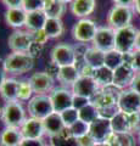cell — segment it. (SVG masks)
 Segmentation results:
<instances>
[{
	"label": "cell",
	"instance_id": "3957f363",
	"mask_svg": "<svg viewBox=\"0 0 140 146\" xmlns=\"http://www.w3.org/2000/svg\"><path fill=\"white\" fill-rule=\"evenodd\" d=\"M116 40H115V49L121 51L122 54L133 52L135 50V42H137L138 31L130 25L123 28L116 29Z\"/></svg>",
	"mask_w": 140,
	"mask_h": 146
},
{
	"label": "cell",
	"instance_id": "74e56055",
	"mask_svg": "<svg viewBox=\"0 0 140 146\" xmlns=\"http://www.w3.org/2000/svg\"><path fill=\"white\" fill-rule=\"evenodd\" d=\"M32 36H33V42L38 43V44H42V45H44L49 39H50V38L48 36V34L45 33L44 29L32 32Z\"/></svg>",
	"mask_w": 140,
	"mask_h": 146
},
{
	"label": "cell",
	"instance_id": "8fae6325",
	"mask_svg": "<svg viewBox=\"0 0 140 146\" xmlns=\"http://www.w3.org/2000/svg\"><path fill=\"white\" fill-rule=\"evenodd\" d=\"M115 40H116V34L115 29L111 27H99L96 35L93 40V46L104 52L111 51L115 49Z\"/></svg>",
	"mask_w": 140,
	"mask_h": 146
},
{
	"label": "cell",
	"instance_id": "9f6ffc18",
	"mask_svg": "<svg viewBox=\"0 0 140 146\" xmlns=\"http://www.w3.org/2000/svg\"><path fill=\"white\" fill-rule=\"evenodd\" d=\"M60 1H61V3H64V4H66V5H67V4H71L72 1H73V0H60Z\"/></svg>",
	"mask_w": 140,
	"mask_h": 146
},
{
	"label": "cell",
	"instance_id": "44dd1931",
	"mask_svg": "<svg viewBox=\"0 0 140 146\" xmlns=\"http://www.w3.org/2000/svg\"><path fill=\"white\" fill-rule=\"evenodd\" d=\"M27 12L23 7L19 9H7L5 12V22L9 27L15 29H22L26 26Z\"/></svg>",
	"mask_w": 140,
	"mask_h": 146
},
{
	"label": "cell",
	"instance_id": "6f0895ef",
	"mask_svg": "<svg viewBox=\"0 0 140 146\" xmlns=\"http://www.w3.org/2000/svg\"><path fill=\"white\" fill-rule=\"evenodd\" d=\"M95 146H105V145H104V144H96Z\"/></svg>",
	"mask_w": 140,
	"mask_h": 146
},
{
	"label": "cell",
	"instance_id": "30bf717a",
	"mask_svg": "<svg viewBox=\"0 0 140 146\" xmlns=\"http://www.w3.org/2000/svg\"><path fill=\"white\" fill-rule=\"evenodd\" d=\"M50 100L52 102L54 112L61 113L65 110L72 107V99H73V93L68 88H54L51 93L49 94Z\"/></svg>",
	"mask_w": 140,
	"mask_h": 146
},
{
	"label": "cell",
	"instance_id": "b9f144b4",
	"mask_svg": "<svg viewBox=\"0 0 140 146\" xmlns=\"http://www.w3.org/2000/svg\"><path fill=\"white\" fill-rule=\"evenodd\" d=\"M77 144H78V146H95L96 145L95 140L92 138L90 134L83 135V136H80V138H78L77 139Z\"/></svg>",
	"mask_w": 140,
	"mask_h": 146
},
{
	"label": "cell",
	"instance_id": "db71d44e",
	"mask_svg": "<svg viewBox=\"0 0 140 146\" xmlns=\"http://www.w3.org/2000/svg\"><path fill=\"white\" fill-rule=\"evenodd\" d=\"M0 71H5V58L0 57Z\"/></svg>",
	"mask_w": 140,
	"mask_h": 146
},
{
	"label": "cell",
	"instance_id": "7a4b0ae2",
	"mask_svg": "<svg viewBox=\"0 0 140 146\" xmlns=\"http://www.w3.org/2000/svg\"><path fill=\"white\" fill-rule=\"evenodd\" d=\"M52 112L54 107L49 94H35L28 101V113L31 117L43 121Z\"/></svg>",
	"mask_w": 140,
	"mask_h": 146
},
{
	"label": "cell",
	"instance_id": "7bdbcfd3",
	"mask_svg": "<svg viewBox=\"0 0 140 146\" xmlns=\"http://www.w3.org/2000/svg\"><path fill=\"white\" fill-rule=\"evenodd\" d=\"M58 71H60V66H57L55 62H52L50 61L46 65V67H45V72L48 73V74H50L52 78H55L56 79V77L58 74Z\"/></svg>",
	"mask_w": 140,
	"mask_h": 146
},
{
	"label": "cell",
	"instance_id": "4316f807",
	"mask_svg": "<svg viewBox=\"0 0 140 146\" xmlns=\"http://www.w3.org/2000/svg\"><path fill=\"white\" fill-rule=\"evenodd\" d=\"M93 78L95 79V82L99 84L100 89L106 88V86L113 84V71L107 68L106 66L99 67L94 71Z\"/></svg>",
	"mask_w": 140,
	"mask_h": 146
},
{
	"label": "cell",
	"instance_id": "60d3db41",
	"mask_svg": "<svg viewBox=\"0 0 140 146\" xmlns=\"http://www.w3.org/2000/svg\"><path fill=\"white\" fill-rule=\"evenodd\" d=\"M43 49H44V45L33 42L32 44H31V46H29V49H28V51L27 52H28L33 58H37V57H39L40 55H42Z\"/></svg>",
	"mask_w": 140,
	"mask_h": 146
},
{
	"label": "cell",
	"instance_id": "cb8c5ba5",
	"mask_svg": "<svg viewBox=\"0 0 140 146\" xmlns=\"http://www.w3.org/2000/svg\"><path fill=\"white\" fill-rule=\"evenodd\" d=\"M111 127H112V131H113V133H117V134L132 133V127H130L129 115L119 111L111 119Z\"/></svg>",
	"mask_w": 140,
	"mask_h": 146
},
{
	"label": "cell",
	"instance_id": "d4e9b609",
	"mask_svg": "<svg viewBox=\"0 0 140 146\" xmlns=\"http://www.w3.org/2000/svg\"><path fill=\"white\" fill-rule=\"evenodd\" d=\"M43 11L48 18H62L66 12V4L60 0H45Z\"/></svg>",
	"mask_w": 140,
	"mask_h": 146
},
{
	"label": "cell",
	"instance_id": "4fadbf2b",
	"mask_svg": "<svg viewBox=\"0 0 140 146\" xmlns=\"http://www.w3.org/2000/svg\"><path fill=\"white\" fill-rule=\"evenodd\" d=\"M71 90L74 95H79V96L92 100L94 98V95L100 90V86H99V84L96 83L93 77L80 76L78 80L71 88Z\"/></svg>",
	"mask_w": 140,
	"mask_h": 146
},
{
	"label": "cell",
	"instance_id": "ab89813d",
	"mask_svg": "<svg viewBox=\"0 0 140 146\" xmlns=\"http://www.w3.org/2000/svg\"><path fill=\"white\" fill-rule=\"evenodd\" d=\"M129 121H130V127H132V133L140 134V112L129 115Z\"/></svg>",
	"mask_w": 140,
	"mask_h": 146
},
{
	"label": "cell",
	"instance_id": "5b68a950",
	"mask_svg": "<svg viewBox=\"0 0 140 146\" xmlns=\"http://www.w3.org/2000/svg\"><path fill=\"white\" fill-rule=\"evenodd\" d=\"M26 111L20 101L6 102L4 106V117L3 122L5 127L10 128H21L26 121Z\"/></svg>",
	"mask_w": 140,
	"mask_h": 146
},
{
	"label": "cell",
	"instance_id": "603a6c76",
	"mask_svg": "<svg viewBox=\"0 0 140 146\" xmlns=\"http://www.w3.org/2000/svg\"><path fill=\"white\" fill-rule=\"evenodd\" d=\"M46 20H48V17L43 10L34 11V12H27V21H26L25 28L29 32L44 29Z\"/></svg>",
	"mask_w": 140,
	"mask_h": 146
},
{
	"label": "cell",
	"instance_id": "f907efd6",
	"mask_svg": "<svg viewBox=\"0 0 140 146\" xmlns=\"http://www.w3.org/2000/svg\"><path fill=\"white\" fill-rule=\"evenodd\" d=\"M6 78H7V77H6V72L5 71H0V88H1V85L4 84V82H5Z\"/></svg>",
	"mask_w": 140,
	"mask_h": 146
},
{
	"label": "cell",
	"instance_id": "f546056e",
	"mask_svg": "<svg viewBox=\"0 0 140 146\" xmlns=\"http://www.w3.org/2000/svg\"><path fill=\"white\" fill-rule=\"evenodd\" d=\"M79 119L83 121L88 124H92V123L99 118V111L98 108L94 106V105L90 102L89 105H87L85 107H83L82 110H79Z\"/></svg>",
	"mask_w": 140,
	"mask_h": 146
},
{
	"label": "cell",
	"instance_id": "c3c4849f",
	"mask_svg": "<svg viewBox=\"0 0 140 146\" xmlns=\"http://www.w3.org/2000/svg\"><path fill=\"white\" fill-rule=\"evenodd\" d=\"M129 88L132 90H134V91H137V93L140 95V73H137V74H135L134 79H133Z\"/></svg>",
	"mask_w": 140,
	"mask_h": 146
},
{
	"label": "cell",
	"instance_id": "484cf974",
	"mask_svg": "<svg viewBox=\"0 0 140 146\" xmlns=\"http://www.w3.org/2000/svg\"><path fill=\"white\" fill-rule=\"evenodd\" d=\"M84 62L96 70L99 67H102L105 65V52L101 51L94 46H89V49L85 52L84 56Z\"/></svg>",
	"mask_w": 140,
	"mask_h": 146
},
{
	"label": "cell",
	"instance_id": "681fc988",
	"mask_svg": "<svg viewBox=\"0 0 140 146\" xmlns=\"http://www.w3.org/2000/svg\"><path fill=\"white\" fill-rule=\"evenodd\" d=\"M116 5H121V6H128L130 7L132 5H134L135 0H112Z\"/></svg>",
	"mask_w": 140,
	"mask_h": 146
},
{
	"label": "cell",
	"instance_id": "8d00e7d4",
	"mask_svg": "<svg viewBox=\"0 0 140 146\" xmlns=\"http://www.w3.org/2000/svg\"><path fill=\"white\" fill-rule=\"evenodd\" d=\"M89 104H90L89 99L73 94V99H72V107H73V108H76V110H78V111H79V110H82L83 107H85Z\"/></svg>",
	"mask_w": 140,
	"mask_h": 146
},
{
	"label": "cell",
	"instance_id": "f1b7e54d",
	"mask_svg": "<svg viewBox=\"0 0 140 146\" xmlns=\"http://www.w3.org/2000/svg\"><path fill=\"white\" fill-rule=\"evenodd\" d=\"M123 63V54L118 50H111V51L105 52V65L107 68L115 71L117 67H119Z\"/></svg>",
	"mask_w": 140,
	"mask_h": 146
},
{
	"label": "cell",
	"instance_id": "52a82bcc",
	"mask_svg": "<svg viewBox=\"0 0 140 146\" xmlns=\"http://www.w3.org/2000/svg\"><path fill=\"white\" fill-rule=\"evenodd\" d=\"M50 58L52 62H55L57 66H71L76 63V54L73 45L67 43H60L56 44L51 49Z\"/></svg>",
	"mask_w": 140,
	"mask_h": 146
},
{
	"label": "cell",
	"instance_id": "7c38bea8",
	"mask_svg": "<svg viewBox=\"0 0 140 146\" xmlns=\"http://www.w3.org/2000/svg\"><path fill=\"white\" fill-rule=\"evenodd\" d=\"M29 83L32 85L34 95L35 94H50L55 88V78L48 74L45 71L35 72L29 77Z\"/></svg>",
	"mask_w": 140,
	"mask_h": 146
},
{
	"label": "cell",
	"instance_id": "2e32d148",
	"mask_svg": "<svg viewBox=\"0 0 140 146\" xmlns=\"http://www.w3.org/2000/svg\"><path fill=\"white\" fill-rule=\"evenodd\" d=\"M137 72L129 63H122L119 67H117L113 71V85L119 89H125L127 86H130L134 79Z\"/></svg>",
	"mask_w": 140,
	"mask_h": 146
},
{
	"label": "cell",
	"instance_id": "9a60e30c",
	"mask_svg": "<svg viewBox=\"0 0 140 146\" xmlns=\"http://www.w3.org/2000/svg\"><path fill=\"white\" fill-rule=\"evenodd\" d=\"M20 130L23 139H43V136L45 135L43 121L33 117L26 118Z\"/></svg>",
	"mask_w": 140,
	"mask_h": 146
},
{
	"label": "cell",
	"instance_id": "9c48e42d",
	"mask_svg": "<svg viewBox=\"0 0 140 146\" xmlns=\"http://www.w3.org/2000/svg\"><path fill=\"white\" fill-rule=\"evenodd\" d=\"M119 111L127 115L140 112V95L132 89H123L117 101Z\"/></svg>",
	"mask_w": 140,
	"mask_h": 146
},
{
	"label": "cell",
	"instance_id": "ba28073f",
	"mask_svg": "<svg viewBox=\"0 0 140 146\" xmlns=\"http://www.w3.org/2000/svg\"><path fill=\"white\" fill-rule=\"evenodd\" d=\"M32 43V32L27 29H15L7 39V45L12 52H27Z\"/></svg>",
	"mask_w": 140,
	"mask_h": 146
},
{
	"label": "cell",
	"instance_id": "d590c367",
	"mask_svg": "<svg viewBox=\"0 0 140 146\" xmlns=\"http://www.w3.org/2000/svg\"><path fill=\"white\" fill-rule=\"evenodd\" d=\"M74 49V54H76V63L78 62H84V56L87 50L89 49V46L85 43H77L76 45H73Z\"/></svg>",
	"mask_w": 140,
	"mask_h": 146
},
{
	"label": "cell",
	"instance_id": "11a10c76",
	"mask_svg": "<svg viewBox=\"0 0 140 146\" xmlns=\"http://www.w3.org/2000/svg\"><path fill=\"white\" fill-rule=\"evenodd\" d=\"M3 117H4V106L0 105V119H3Z\"/></svg>",
	"mask_w": 140,
	"mask_h": 146
},
{
	"label": "cell",
	"instance_id": "bcb514c9",
	"mask_svg": "<svg viewBox=\"0 0 140 146\" xmlns=\"http://www.w3.org/2000/svg\"><path fill=\"white\" fill-rule=\"evenodd\" d=\"M104 145H105V146H119L118 134H117V133H112V134L106 139V141L104 143Z\"/></svg>",
	"mask_w": 140,
	"mask_h": 146
},
{
	"label": "cell",
	"instance_id": "816d5d0a",
	"mask_svg": "<svg viewBox=\"0 0 140 146\" xmlns=\"http://www.w3.org/2000/svg\"><path fill=\"white\" fill-rule=\"evenodd\" d=\"M134 51H140V31H138L137 42H135V50Z\"/></svg>",
	"mask_w": 140,
	"mask_h": 146
},
{
	"label": "cell",
	"instance_id": "f6af8a7d",
	"mask_svg": "<svg viewBox=\"0 0 140 146\" xmlns=\"http://www.w3.org/2000/svg\"><path fill=\"white\" fill-rule=\"evenodd\" d=\"M6 9H19L23 5V0H1Z\"/></svg>",
	"mask_w": 140,
	"mask_h": 146
},
{
	"label": "cell",
	"instance_id": "ee69618b",
	"mask_svg": "<svg viewBox=\"0 0 140 146\" xmlns=\"http://www.w3.org/2000/svg\"><path fill=\"white\" fill-rule=\"evenodd\" d=\"M20 146H45L43 139H23Z\"/></svg>",
	"mask_w": 140,
	"mask_h": 146
},
{
	"label": "cell",
	"instance_id": "d6986e66",
	"mask_svg": "<svg viewBox=\"0 0 140 146\" xmlns=\"http://www.w3.org/2000/svg\"><path fill=\"white\" fill-rule=\"evenodd\" d=\"M19 84L20 82L13 77H7L0 88V96L5 102L19 101Z\"/></svg>",
	"mask_w": 140,
	"mask_h": 146
},
{
	"label": "cell",
	"instance_id": "ac0fdd59",
	"mask_svg": "<svg viewBox=\"0 0 140 146\" xmlns=\"http://www.w3.org/2000/svg\"><path fill=\"white\" fill-rule=\"evenodd\" d=\"M43 124H44L45 134H46L49 138H50V136L60 135L61 131L66 128L64 124V121H62V118H61V115L57 112H52L51 115H49L46 118H44Z\"/></svg>",
	"mask_w": 140,
	"mask_h": 146
},
{
	"label": "cell",
	"instance_id": "4dcf8cb0",
	"mask_svg": "<svg viewBox=\"0 0 140 146\" xmlns=\"http://www.w3.org/2000/svg\"><path fill=\"white\" fill-rule=\"evenodd\" d=\"M33 88L29 80H20L19 84V101H29L34 96Z\"/></svg>",
	"mask_w": 140,
	"mask_h": 146
},
{
	"label": "cell",
	"instance_id": "e575fe53",
	"mask_svg": "<svg viewBox=\"0 0 140 146\" xmlns=\"http://www.w3.org/2000/svg\"><path fill=\"white\" fill-rule=\"evenodd\" d=\"M44 3L45 0H23V10L26 12H34V11H40L44 9Z\"/></svg>",
	"mask_w": 140,
	"mask_h": 146
},
{
	"label": "cell",
	"instance_id": "1f68e13d",
	"mask_svg": "<svg viewBox=\"0 0 140 146\" xmlns=\"http://www.w3.org/2000/svg\"><path fill=\"white\" fill-rule=\"evenodd\" d=\"M89 127H90V124L78 119L76 123H73L71 127H68V129H70L71 135L73 136L74 139H78V138H80V136L89 134Z\"/></svg>",
	"mask_w": 140,
	"mask_h": 146
},
{
	"label": "cell",
	"instance_id": "6da1fadb",
	"mask_svg": "<svg viewBox=\"0 0 140 146\" xmlns=\"http://www.w3.org/2000/svg\"><path fill=\"white\" fill-rule=\"evenodd\" d=\"M34 66V58L28 52H11L5 57V72L13 76L23 74Z\"/></svg>",
	"mask_w": 140,
	"mask_h": 146
},
{
	"label": "cell",
	"instance_id": "680465c9",
	"mask_svg": "<svg viewBox=\"0 0 140 146\" xmlns=\"http://www.w3.org/2000/svg\"><path fill=\"white\" fill-rule=\"evenodd\" d=\"M45 146H52L51 144H45Z\"/></svg>",
	"mask_w": 140,
	"mask_h": 146
},
{
	"label": "cell",
	"instance_id": "836d02e7",
	"mask_svg": "<svg viewBox=\"0 0 140 146\" xmlns=\"http://www.w3.org/2000/svg\"><path fill=\"white\" fill-rule=\"evenodd\" d=\"M50 144L52 146H78L77 139L74 138H62L60 135L50 136Z\"/></svg>",
	"mask_w": 140,
	"mask_h": 146
},
{
	"label": "cell",
	"instance_id": "83f0119b",
	"mask_svg": "<svg viewBox=\"0 0 140 146\" xmlns=\"http://www.w3.org/2000/svg\"><path fill=\"white\" fill-rule=\"evenodd\" d=\"M44 31L50 39H56L64 34L65 27L60 18H48L44 26Z\"/></svg>",
	"mask_w": 140,
	"mask_h": 146
},
{
	"label": "cell",
	"instance_id": "7dc6e473",
	"mask_svg": "<svg viewBox=\"0 0 140 146\" xmlns=\"http://www.w3.org/2000/svg\"><path fill=\"white\" fill-rule=\"evenodd\" d=\"M132 67L134 68V71L137 73H140V51H134Z\"/></svg>",
	"mask_w": 140,
	"mask_h": 146
},
{
	"label": "cell",
	"instance_id": "277c9868",
	"mask_svg": "<svg viewBox=\"0 0 140 146\" xmlns=\"http://www.w3.org/2000/svg\"><path fill=\"white\" fill-rule=\"evenodd\" d=\"M99 27L90 18H80L72 28V36L77 43H93Z\"/></svg>",
	"mask_w": 140,
	"mask_h": 146
},
{
	"label": "cell",
	"instance_id": "f35d334b",
	"mask_svg": "<svg viewBox=\"0 0 140 146\" xmlns=\"http://www.w3.org/2000/svg\"><path fill=\"white\" fill-rule=\"evenodd\" d=\"M119 146H135V141L132 133H123L118 134Z\"/></svg>",
	"mask_w": 140,
	"mask_h": 146
},
{
	"label": "cell",
	"instance_id": "ffe728a7",
	"mask_svg": "<svg viewBox=\"0 0 140 146\" xmlns=\"http://www.w3.org/2000/svg\"><path fill=\"white\" fill-rule=\"evenodd\" d=\"M79 77H80V73L78 71V68L74 65H71V66L60 67V71H58L56 79L60 82L64 88L71 89L73 86V84L78 80Z\"/></svg>",
	"mask_w": 140,
	"mask_h": 146
},
{
	"label": "cell",
	"instance_id": "91938a15",
	"mask_svg": "<svg viewBox=\"0 0 140 146\" xmlns=\"http://www.w3.org/2000/svg\"><path fill=\"white\" fill-rule=\"evenodd\" d=\"M139 140H140V134H139Z\"/></svg>",
	"mask_w": 140,
	"mask_h": 146
},
{
	"label": "cell",
	"instance_id": "7402d4cb",
	"mask_svg": "<svg viewBox=\"0 0 140 146\" xmlns=\"http://www.w3.org/2000/svg\"><path fill=\"white\" fill-rule=\"evenodd\" d=\"M23 136L21 134L20 128L5 127L0 134V145L1 146H20Z\"/></svg>",
	"mask_w": 140,
	"mask_h": 146
},
{
	"label": "cell",
	"instance_id": "f5cc1de1",
	"mask_svg": "<svg viewBox=\"0 0 140 146\" xmlns=\"http://www.w3.org/2000/svg\"><path fill=\"white\" fill-rule=\"evenodd\" d=\"M134 7H135V11H137L139 15H140V0H135L134 3Z\"/></svg>",
	"mask_w": 140,
	"mask_h": 146
},
{
	"label": "cell",
	"instance_id": "e0dca14e",
	"mask_svg": "<svg viewBox=\"0 0 140 146\" xmlns=\"http://www.w3.org/2000/svg\"><path fill=\"white\" fill-rule=\"evenodd\" d=\"M96 1L95 0H73L70 4V9L72 15L80 18H88L95 10Z\"/></svg>",
	"mask_w": 140,
	"mask_h": 146
},
{
	"label": "cell",
	"instance_id": "5bb4252c",
	"mask_svg": "<svg viewBox=\"0 0 140 146\" xmlns=\"http://www.w3.org/2000/svg\"><path fill=\"white\" fill-rule=\"evenodd\" d=\"M112 133L113 131H112L111 121L106 119V118L99 117L89 127V134L92 135V138L95 140L96 144H104Z\"/></svg>",
	"mask_w": 140,
	"mask_h": 146
},
{
	"label": "cell",
	"instance_id": "d6a6232c",
	"mask_svg": "<svg viewBox=\"0 0 140 146\" xmlns=\"http://www.w3.org/2000/svg\"><path fill=\"white\" fill-rule=\"evenodd\" d=\"M60 115H61V118H62V121H64V124H65L66 128L71 127L73 123H76L77 121L79 119L78 110H76L73 107H70V108L65 110V111L61 112Z\"/></svg>",
	"mask_w": 140,
	"mask_h": 146
},
{
	"label": "cell",
	"instance_id": "8992f818",
	"mask_svg": "<svg viewBox=\"0 0 140 146\" xmlns=\"http://www.w3.org/2000/svg\"><path fill=\"white\" fill-rule=\"evenodd\" d=\"M132 20H133V11L132 7L128 6L115 5L107 15V25L115 31L130 26Z\"/></svg>",
	"mask_w": 140,
	"mask_h": 146
}]
</instances>
